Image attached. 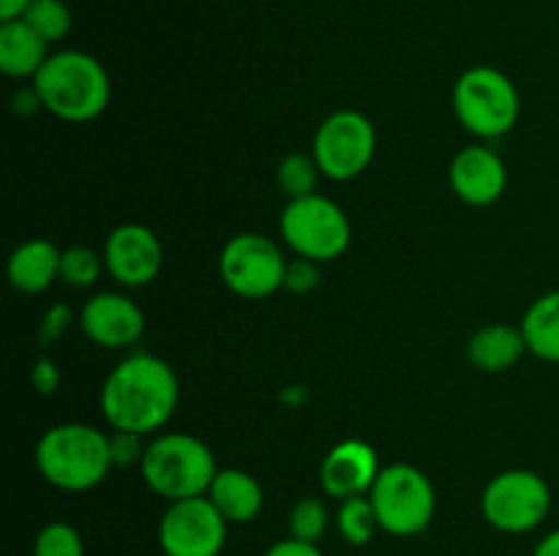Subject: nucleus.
Here are the masks:
<instances>
[{
	"label": "nucleus",
	"instance_id": "6",
	"mask_svg": "<svg viewBox=\"0 0 559 556\" xmlns=\"http://www.w3.org/2000/svg\"><path fill=\"white\" fill-rule=\"evenodd\" d=\"M382 532L393 537H413L429 529L437 512V494L431 480L413 463L382 467L369 491Z\"/></svg>",
	"mask_w": 559,
	"mask_h": 556
},
{
	"label": "nucleus",
	"instance_id": "2",
	"mask_svg": "<svg viewBox=\"0 0 559 556\" xmlns=\"http://www.w3.org/2000/svg\"><path fill=\"white\" fill-rule=\"evenodd\" d=\"M38 474L69 494L96 488L112 469L109 436L85 423H60L41 434L36 445Z\"/></svg>",
	"mask_w": 559,
	"mask_h": 556
},
{
	"label": "nucleus",
	"instance_id": "19",
	"mask_svg": "<svg viewBox=\"0 0 559 556\" xmlns=\"http://www.w3.org/2000/svg\"><path fill=\"white\" fill-rule=\"evenodd\" d=\"M527 352V341H524L522 327L513 325H486L469 338L467 358L478 371H489V374H500V371L513 368Z\"/></svg>",
	"mask_w": 559,
	"mask_h": 556
},
{
	"label": "nucleus",
	"instance_id": "23",
	"mask_svg": "<svg viewBox=\"0 0 559 556\" xmlns=\"http://www.w3.org/2000/svg\"><path fill=\"white\" fill-rule=\"evenodd\" d=\"M22 20L47 44L63 41L71 31V11L63 0H33Z\"/></svg>",
	"mask_w": 559,
	"mask_h": 556
},
{
	"label": "nucleus",
	"instance_id": "29",
	"mask_svg": "<svg viewBox=\"0 0 559 556\" xmlns=\"http://www.w3.org/2000/svg\"><path fill=\"white\" fill-rule=\"evenodd\" d=\"M69 325H71V311L60 303L52 305V309L44 314L41 327H38V341H41V347L58 341V338L69 330Z\"/></svg>",
	"mask_w": 559,
	"mask_h": 556
},
{
	"label": "nucleus",
	"instance_id": "18",
	"mask_svg": "<svg viewBox=\"0 0 559 556\" xmlns=\"http://www.w3.org/2000/svg\"><path fill=\"white\" fill-rule=\"evenodd\" d=\"M47 47L49 44L25 20H11L0 25V69L5 76L33 80L47 63Z\"/></svg>",
	"mask_w": 559,
	"mask_h": 556
},
{
	"label": "nucleus",
	"instance_id": "10",
	"mask_svg": "<svg viewBox=\"0 0 559 556\" xmlns=\"http://www.w3.org/2000/svg\"><path fill=\"white\" fill-rule=\"evenodd\" d=\"M218 273L229 292L243 300H265L284 289L287 259L271 238L257 232L235 234L218 256Z\"/></svg>",
	"mask_w": 559,
	"mask_h": 556
},
{
	"label": "nucleus",
	"instance_id": "21",
	"mask_svg": "<svg viewBox=\"0 0 559 556\" xmlns=\"http://www.w3.org/2000/svg\"><path fill=\"white\" fill-rule=\"evenodd\" d=\"M336 529L349 545H366L374 540L380 521H377L374 505L369 496H353L344 499L336 512Z\"/></svg>",
	"mask_w": 559,
	"mask_h": 556
},
{
	"label": "nucleus",
	"instance_id": "16",
	"mask_svg": "<svg viewBox=\"0 0 559 556\" xmlns=\"http://www.w3.org/2000/svg\"><path fill=\"white\" fill-rule=\"evenodd\" d=\"M205 496L227 518V523L254 521L265 505V491L260 480L243 469H218Z\"/></svg>",
	"mask_w": 559,
	"mask_h": 556
},
{
	"label": "nucleus",
	"instance_id": "32",
	"mask_svg": "<svg viewBox=\"0 0 559 556\" xmlns=\"http://www.w3.org/2000/svg\"><path fill=\"white\" fill-rule=\"evenodd\" d=\"M41 96L36 93V87H27V90H16L14 93V112H22V114H31L36 112V109H41Z\"/></svg>",
	"mask_w": 559,
	"mask_h": 556
},
{
	"label": "nucleus",
	"instance_id": "27",
	"mask_svg": "<svg viewBox=\"0 0 559 556\" xmlns=\"http://www.w3.org/2000/svg\"><path fill=\"white\" fill-rule=\"evenodd\" d=\"M109 452H112V467H142L147 445L145 436L134 431H112L109 434Z\"/></svg>",
	"mask_w": 559,
	"mask_h": 556
},
{
	"label": "nucleus",
	"instance_id": "3",
	"mask_svg": "<svg viewBox=\"0 0 559 556\" xmlns=\"http://www.w3.org/2000/svg\"><path fill=\"white\" fill-rule=\"evenodd\" d=\"M33 87L41 96L44 109L66 123H87L98 118L112 93L107 69L80 49L49 55L41 71L33 76Z\"/></svg>",
	"mask_w": 559,
	"mask_h": 556
},
{
	"label": "nucleus",
	"instance_id": "25",
	"mask_svg": "<svg viewBox=\"0 0 559 556\" xmlns=\"http://www.w3.org/2000/svg\"><path fill=\"white\" fill-rule=\"evenodd\" d=\"M102 270H107L104 256H98L93 249H85V245H71L60 254V281L74 289L93 287Z\"/></svg>",
	"mask_w": 559,
	"mask_h": 556
},
{
	"label": "nucleus",
	"instance_id": "11",
	"mask_svg": "<svg viewBox=\"0 0 559 556\" xmlns=\"http://www.w3.org/2000/svg\"><path fill=\"white\" fill-rule=\"evenodd\" d=\"M227 518L207 496L169 501L158 521L164 556H218L227 543Z\"/></svg>",
	"mask_w": 559,
	"mask_h": 556
},
{
	"label": "nucleus",
	"instance_id": "1",
	"mask_svg": "<svg viewBox=\"0 0 559 556\" xmlns=\"http://www.w3.org/2000/svg\"><path fill=\"white\" fill-rule=\"evenodd\" d=\"M180 385L173 365L156 354H131L102 385V414L112 431L153 434L178 409Z\"/></svg>",
	"mask_w": 559,
	"mask_h": 556
},
{
	"label": "nucleus",
	"instance_id": "20",
	"mask_svg": "<svg viewBox=\"0 0 559 556\" xmlns=\"http://www.w3.org/2000/svg\"><path fill=\"white\" fill-rule=\"evenodd\" d=\"M527 352L546 363H559V289L535 300L522 319Z\"/></svg>",
	"mask_w": 559,
	"mask_h": 556
},
{
	"label": "nucleus",
	"instance_id": "24",
	"mask_svg": "<svg viewBox=\"0 0 559 556\" xmlns=\"http://www.w3.org/2000/svg\"><path fill=\"white\" fill-rule=\"evenodd\" d=\"M331 512L320 496H304L289 510V537L306 540V543H320L328 532Z\"/></svg>",
	"mask_w": 559,
	"mask_h": 556
},
{
	"label": "nucleus",
	"instance_id": "7",
	"mask_svg": "<svg viewBox=\"0 0 559 556\" xmlns=\"http://www.w3.org/2000/svg\"><path fill=\"white\" fill-rule=\"evenodd\" d=\"M282 238L298 256L311 262H333L349 249L353 227L342 207L322 194L289 200L284 207Z\"/></svg>",
	"mask_w": 559,
	"mask_h": 556
},
{
	"label": "nucleus",
	"instance_id": "13",
	"mask_svg": "<svg viewBox=\"0 0 559 556\" xmlns=\"http://www.w3.org/2000/svg\"><path fill=\"white\" fill-rule=\"evenodd\" d=\"M80 325L93 343L104 349H126L145 333V316L140 305L118 292H98L85 303Z\"/></svg>",
	"mask_w": 559,
	"mask_h": 556
},
{
	"label": "nucleus",
	"instance_id": "5",
	"mask_svg": "<svg viewBox=\"0 0 559 556\" xmlns=\"http://www.w3.org/2000/svg\"><path fill=\"white\" fill-rule=\"evenodd\" d=\"M519 90L511 76L491 65H475L453 87V112L469 134L480 140L506 136L519 120Z\"/></svg>",
	"mask_w": 559,
	"mask_h": 556
},
{
	"label": "nucleus",
	"instance_id": "26",
	"mask_svg": "<svg viewBox=\"0 0 559 556\" xmlns=\"http://www.w3.org/2000/svg\"><path fill=\"white\" fill-rule=\"evenodd\" d=\"M33 556H85V543L71 523L52 521L33 540Z\"/></svg>",
	"mask_w": 559,
	"mask_h": 556
},
{
	"label": "nucleus",
	"instance_id": "8",
	"mask_svg": "<svg viewBox=\"0 0 559 556\" xmlns=\"http://www.w3.org/2000/svg\"><path fill=\"white\" fill-rule=\"evenodd\" d=\"M480 510L486 521L500 532H533L549 516L551 488L533 469H508L486 483Z\"/></svg>",
	"mask_w": 559,
	"mask_h": 556
},
{
	"label": "nucleus",
	"instance_id": "15",
	"mask_svg": "<svg viewBox=\"0 0 559 556\" xmlns=\"http://www.w3.org/2000/svg\"><path fill=\"white\" fill-rule=\"evenodd\" d=\"M448 180L459 200L473 207H486L506 194L508 169L500 153L484 145H469L453 156Z\"/></svg>",
	"mask_w": 559,
	"mask_h": 556
},
{
	"label": "nucleus",
	"instance_id": "31",
	"mask_svg": "<svg viewBox=\"0 0 559 556\" xmlns=\"http://www.w3.org/2000/svg\"><path fill=\"white\" fill-rule=\"evenodd\" d=\"M265 556H322V551L317 548V543H306V540L287 537L273 543L271 548L265 551Z\"/></svg>",
	"mask_w": 559,
	"mask_h": 556
},
{
	"label": "nucleus",
	"instance_id": "12",
	"mask_svg": "<svg viewBox=\"0 0 559 556\" xmlns=\"http://www.w3.org/2000/svg\"><path fill=\"white\" fill-rule=\"evenodd\" d=\"M107 273L123 287H147L162 270L164 251L156 232L145 223H120L104 243Z\"/></svg>",
	"mask_w": 559,
	"mask_h": 556
},
{
	"label": "nucleus",
	"instance_id": "33",
	"mask_svg": "<svg viewBox=\"0 0 559 556\" xmlns=\"http://www.w3.org/2000/svg\"><path fill=\"white\" fill-rule=\"evenodd\" d=\"M33 0H0V22L22 20Z\"/></svg>",
	"mask_w": 559,
	"mask_h": 556
},
{
	"label": "nucleus",
	"instance_id": "22",
	"mask_svg": "<svg viewBox=\"0 0 559 556\" xmlns=\"http://www.w3.org/2000/svg\"><path fill=\"white\" fill-rule=\"evenodd\" d=\"M320 167H317L314 156L306 153H289L276 169V183L289 200H300V196L317 194V180H320Z\"/></svg>",
	"mask_w": 559,
	"mask_h": 556
},
{
	"label": "nucleus",
	"instance_id": "4",
	"mask_svg": "<svg viewBox=\"0 0 559 556\" xmlns=\"http://www.w3.org/2000/svg\"><path fill=\"white\" fill-rule=\"evenodd\" d=\"M142 480L167 501L205 496L218 467L211 447L191 434H162L147 442L142 458Z\"/></svg>",
	"mask_w": 559,
	"mask_h": 556
},
{
	"label": "nucleus",
	"instance_id": "14",
	"mask_svg": "<svg viewBox=\"0 0 559 556\" xmlns=\"http://www.w3.org/2000/svg\"><path fill=\"white\" fill-rule=\"evenodd\" d=\"M382 467L377 450L364 439H344L325 456L320 467V485L328 496L344 501L353 496H369Z\"/></svg>",
	"mask_w": 559,
	"mask_h": 556
},
{
	"label": "nucleus",
	"instance_id": "9",
	"mask_svg": "<svg viewBox=\"0 0 559 556\" xmlns=\"http://www.w3.org/2000/svg\"><path fill=\"white\" fill-rule=\"evenodd\" d=\"M377 153V131L366 114L355 109L333 112L320 123L311 145L317 167L331 180H353L369 169Z\"/></svg>",
	"mask_w": 559,
	"mask_h": 556
},
{
	"label": "nucleus",
	"instance_id": "30",
	"mask_svg": "<svg viewBox=\"0 0 559 556\" xmlns=\"http://www.w3.org/2000/svg\"><path fill=\"white\" fill-rule=\"evenodd\" d=\"M31 379H33V387H36V392H41V396H52L60 385L58 365H55L49 358H41L36 365H33Z\"/></svg>",
	"mask_w": 559,
	"mask_h": 556
},
{
	"label": "nucleus",
	"instance_id": "34",
	"mask_svg": "<svg viewBox=\"0 0 559 556\" xmlns=\"http://www.w3.org/2000/svg\"><path fill=\"white\" fill-rule=\"evenodd\" d=\"M533 556H559V529L546 534V537L535 545Z\"/></svg>",
	"mask_w": 559,
	"mask_h": 556
},
{
	"label": "nucleus",
	"instance_id": "28",
	"mask_svg": "<svg viewBox=\"0 0 559 556\" xmlns=\"http://www.w3.org/2000/svg\"><path fill=\"white\" fill-rule=\"evenodd\" d=\"M317 265H320V262L304 259V256L287 262V273H284V289H289V292H295V294L311 292V289L320 283V270H317Z\"/></svg>",
	"mask_w": 559,
	"mask_h": 556
},
{
	"label": "nucleus",
	"instance_id": "17",
	"mask_svg": "<svg viewBox=\"0 0 559 556\" xmlns=\"http://www.w3.org/2000/svg\"><path fill=\"white\" fill-rule=\"evenodd\" d=\"M60 254L49 240H27L16 245L9 256V281L11 287L25 294H38L52 287L60 278Z\"/></svg>",
	"mask_w": 559,
	"mask_h": 556
}]
</instances>
